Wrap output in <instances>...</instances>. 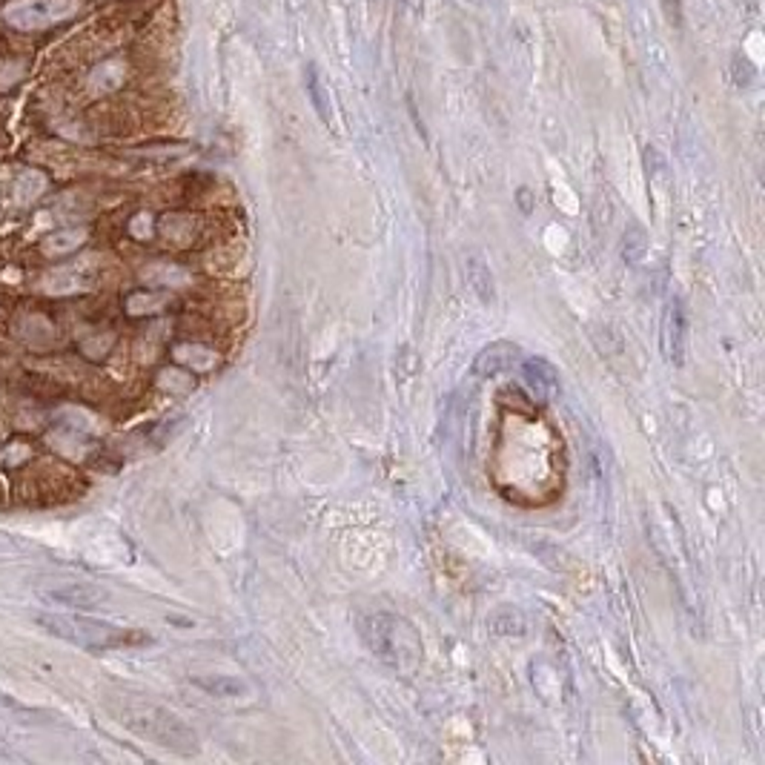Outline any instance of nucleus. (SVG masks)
Here are the masks:
<instances>
[{"label": "nucleus", "mask_w": 765, "mask_h": 765, "mask_svg": "<svg viewBox=\"0 0 765 765\" xmlns=\"http://www.w3.org/2000/svg\"><path fill=\"white\" fill-rule=\"evenodd\" d=\"M522 376L530 385V390H534V396H539V398L559 390V373L545 359H525L522 361Z\"/></svg>", "instance_id": "1a4fd4ad"}, {"label": "nucleus", "mask_w": 765, "mask_h": 765, "mask_svg": "<svg viewBox=\"0 0 765 765\" xmlns=\"http://www.w3.org/2000/svg\"><path fill=\"white\" fill-rule=\"evenodd\" d=\"M43 190H46V178L41 173H23L18 184H14V198L21 204H32L35 198H41Z\"/></svg>", "instance_id": "a211bd4d"}, {"label": "nucleus", "mask_w": 765, "mask_h": 765, "mask_svg": "<svg viewBox=\"0 0 765 765\" xmlns=\"http://www.w3.org/2000/svg\"><path fill=\"white\" fill-rule=\"evenodd\" d=\"M517 201H519V210H522L525 215H530V210H534V195H530L527 187H522V190L517 192Z\"/></svg>", "instance_id": "a878e982"}, {"label": "nucleus", "mask_w": 765, "mask_h": 765, "mask_svg": "<svg viewBox=\"0 0 765 765\" xmlns=\"http://www.w3.org/2000/svg\"><path fill=\"white\" fill-rule=\"evenodd\" d=\"M662 12L674 29H683V0H662Z\"/></svg>", "instance_id": "5701e85b"}, {"label": "nucleus", "mask_w": 765, "mask_h": 765, "mask_svg": "<svg viewBox=\"0 0 765 765\" xmlns=\"http://www.w3.org/2000/svg\"><path fill=\"white\" fill-rule=\"evenodd\" d=\"M166 304H170V295L166 293H155V290H138L126 298V313L129 315H153L161 313Z\"/></svg>", "instance_id": "dca6fc26"}, {"label": "nucleus", "mask_w": 765, "mask_h": 765, "mask_svg": "<svg viewBox=\"0 0 765 765\" xmlns=\"http://www.w3.org/2000/svg\"><path fill=\"white\" fill-rule=\"evenodd\" d=\"M361 634L368 639L370 651L387 662L396 671H415L422 662V639L415 634V628L405 620L393 617V613H376L368 617L361 625Z\"/></svg>", "instance_id": "f257e3e1"}, {"label": "nucleus", "mask_w": 765, "mask_h": 765, "mask_svg": "<svg viewBox=\"0 0 765 765\" xmlns=\"http://www.w3.org/2000/svg\"><path fill=\"white\" fill-rule=\"evenodd\" d=\"M464 267H468V281H471L473 293L479 295V302L481 304H493L496 302V290H493V273H490L488 264L481 261L479 256H471Z\"/></svg>", "instance_id": "4468645a"}, {"label": "nucleus", "mask_w": 765, "mask_h": 765, "mask_svg": "<svg viewBox=\"0 0 765 765\" xmlns=\"http://www.w3.org/2000/svg\"><path fill=\"white\" fill-rule=\"evenodd\" d=\"M173 359L184 370H192V373H207V370L215 368V364H219V356H215V350H210V347H204V344H192V341L178 344L175 350H173Z\"/></svg>", "instance_id": "ddd939ff"}, {"label": "nucleus", "mask_w": 765, "mask_h": 765, "mask_svg": "<svg viewBox=\"0 0 765 765\" xmlns=\"http://www.w3.org/2000/svg\"><path fill=\"white\" fill-rule=\"evenodd\" d=\"M158 387H161L163 393L181 396V393L192 390V378H190L187 370H163V373L158 376Z\"/></svg>", "instance_id": "aec40b11"}, {"label": "nucleus", "mask_w": 765, "mask_h": 765, "mask_svg": "<svg viewBox=\"0 0 765 765\" xmlns=\"http://www.w3.org/2000/svg\"><path fill=\"white\" fill-rule=\"evenodd\" d=\"M112 347V336L107 332V336H98V339H89L87 344H83V350H87V356H95V359H104L109 353Z\"/></svg>", "instance_id": "b1692460"}, {"label": "nucleus", "mask_w": 765, "mask_h": 765, "mask_svg": "<svg viewBox=\"0 0 765 765\" xmlns=\"http://www.w3.org/2000/svg\"><path fill=\"white\" fill-rule=\"evenodd\" d=\"M153 232H155V221L149 219L146 212L135 215V219L129 221V236H132V238H138V241H149V238H153Z\"/></svg>", "instance_id": "412c9836"}, {"label": "nucleus", "mask_w": 765, "mask_h": 765, "mask_svg": "<svg viewBox=\"0 0 765 765\" xmlns=\"http://www.w3.org/2000/svg\"><path fill=\"white\" fill-rule=\"evenodd\" d=\"M83 241H87V229L83 227H72V229H58L52 236L43 238V253L61 258V256H70L72 249H78Z\"/></svg>", "instance_id": "2eb2a0df"}, {"label": "nucleus", "mask_w": 765, "mask_h": 765, "mask_svg": "<svg viewBox=\"0 0 765 765\" xmlns=\"http://www.w3.org/2000/svg\"><path fill=\"white\" fill-rule=\"evenodd\" d=\"M141 281L149 287H181L190 285V273L173 261H153L141 270Z\"/></svg>", "instance_id": "9b49d317"}, {"label": "nucleus", "mask_w": 765, "mask_h": 765, "mask_svg": "<svg viewBox=\"0 0 765 765\" xmlns=\"http://www.w3.org/2000/svg\"><path fill=\"white\" fill-rule=\"evenodd\" d=\"M83 287H89V270L83 267V264H72V267H58L52 273H46L43 278V290L46 293H55V295H63V293H78Z\"/></svg>", "instance_id": "9d476101"}, {"label": "nucleus", "mask_w": 765, "mask_h": 765, "mask_svg": "<svg viewBox=\"0 0 765 765\" xmlns=\"http://www.w3.org/2000/svg\"><path fill=\"white\" fill-rule=\"evenodd\" d=\"M662 341H665V353L674 364L686 361V339H688V319H686V307L679 298L668 304V313H665V324H662Z\"/></svg>", "instance_id": "39448f33"}, {"label": "nucleus", "mask_w": 765, "mask_h": 765, "mask_svg": "<svg viewBox=\"0 0 765 765\" xmlns=\"http://www.w3.org/2000/svg\"><path fill=\"white\" fill-rule=\"evenodd\" d=\"M46 596L61 605H72V608H95V605L107 602V593L95 585H66V588L49 591Z\"/></svg>", "instance_id": "f8f14e48"}, {"label": "nucleus", "mask_w": 765, "mask_h": 765, "mask_svg": "<svg viewBox=\"0 0 765 765\" xmlns=\"http://www.w3.org/2000/svg\"><path fill=\"white\" fill-rule=\"evenodd\" d=\"M124 723L135 731V734L153 740L163 748H170V751H178V754H195L198 751V737L195 731L181 720L175 717L173 711H166L161 705H126L121 711Z\"/></svg>", "instance_id": "f03ea898"}, {"label": "nucleus", "mask_w": 765, "mask_h": 765, "mask_svg": "<svg viewBox=\"0 0 765 765\" xmlns=\"http://www.w3.org/2000/svg\"><path fill=\"white\" fill-rule=\"evenodd\" d=\"M519 361V347L510 344V341H496L488 344L473 361V373L476 376H499V373H508L513 364Z\"/></svg>", "instance_id": "423d86ee"}, {"label": "nucleus", "mask_w": 765, "mask_h": 765, "mask_svg": "<svg viewBox=\"0 0 765 765\" xmlns=\"http://www.w3.org/2000/svg\"><path fill=\"white\" fill-rule=\"evenodd\" d=\"M304 83H307V95H310V101H313L315 115L322 118V124L332 126V124H336V112H332V98H330V89H327V83L322 80V72H319V66H315V63H307Z\"/></svg>", "instance_id": "6e6552de"}, {"label": "nucleus", "mask_w": 765, "mask_h": 765, "mask_svg": "<svg viewBox=\"0 0 765 765\" xmlns=\"http://www.w3.org/2000/svg\"><path fill=\"white\" fill-rule=\"evenodd\" d=\"M6 14L18 26H41V23H49V21L61 18V14H66V6H61L58 0H29V4L12 6Z\"/></svg>", "instance_id": "0eeeda50"}, {"label": "nucleus", "mask_w": 765, "mask_h": 765, "mask_svg": "<svg viewBox=\"0 0 765 765\" xmlns=\"http://www.w3.org/2000/svg\"><path fill=\"white\" fill-rule=\"evenodd\" d=\"M26 456H29V447L21 444V442H14V444L6 447L4 453H0V464H9V468H14V464H21Z\"/></svg>", "instance_id": "4be33fe9"}, {"label": "nucleus", "mask_w": 765, "mask_h": 765, "mask_svg": "<svg viewBox=\"0 0 765 765\" xmlns=\"http://www.w3.org/2000/svg\"><path fill=\"white\" fill-rule=\"evenodd\" d=\"M38 625H43V630H49V634L83 648H115L144 639L135 634H126L121 628H112L107 622H98L89 617H66V613H43V617H38Z\"/></svg>", "instance_id": "7ed1b4c3"}, {"label": "nucleus", "mask_w": 765, "mask_h": 765, "mask_svg": "<svg viewBox=\"0 0 765 765\" xmlns=\"http://www.w3.org/2000/svg\"><path fill=\"white\" fill-rule=\"evenodd\" d=\"M155 232L173 247H192L204 232V224L192 212H170L155 224Z\"/></svg>", "instance_id": "20e7f679"}, {"label": "nucleus", "mask_w": 765, "mask_h": 765, "mask_svg": "<svg viewBox=\"0 0 765 765\" xmlns=\"http://www.w3.org/2000/svg\"><path fill=\"white\" fill-rule=\"evenodd\" d=\"M751 78H754L751 63H748L742 55H734V83H737V87H748Z\"/></svg>", "instance_id": "393cba45"}, {"label": "nucleus", "mask_w": 765, "mask_h": 765, "mask_svg": "<svg viewBox=\"0 0 765 765\" xmlns=\"http://www.w3.org/2000/svg\"><path fill=\"white\" fill-rule=\"evenodd\" d=\"M195 686H201L204 691L215 694V696H238L247 691V686L236 676H210V679H195Z\"/></svg>", "instance_id": "f3484780"}, {"label": "nucleus", "mask_w": 765, "mask_h": 765, "mask_svg": "<svg viewBox=\"0 0 765 765\" xmlns=\"http://www.w3.org/2000/svg\"><path fill=\"white\" fill-rule=\"evenodd\" d=\"M645 249H648L645 229H642L639 224H630V227L625 229V241H622V256H625V261L637 264V261L645 256Z\"/></svg>", "instance_id": "6ab92c4d"}]
</instances>
